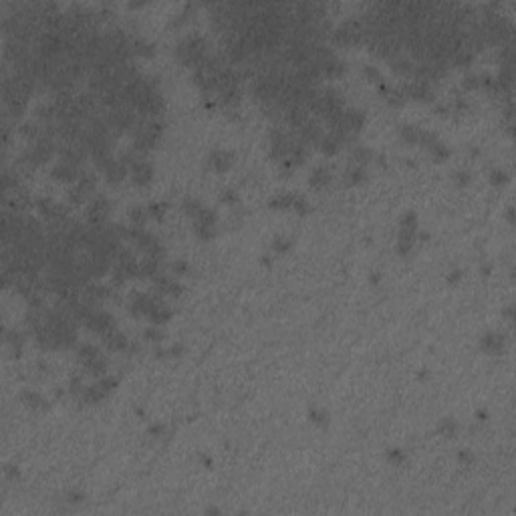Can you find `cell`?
I'll return each instance as SVG.
<instances>
[{
	"label": "cell",
	"mask_w": 516,
	"mask_h": 516,
	"mask_svg": "<svg viewBox=\"0 0 516 516\" xmlns=\"http://www.w3.org/2000/svg\"><path fill=\"white\" fill-rule=\"evenodd\" d=\"M333 38L341 45H353V42H359L363 40V25L361 20H355V18H349L345 20L335 32H333Z\"/></svg>",
	"instance_id": "7a4b0ae2"
},
{
	"label": "cell",
	"mask_w": 516,
	"mask_h": 516,
	"mask_svg": "<svg viewBox=\"0 0 516 516\" xmlns=\"http://www.w3.org/2000/svg\"><path fill=\"white\" fill-rule=\"evenodd\" d=\"M169 317H171V311H169L165 305H161V303H158V305L154 307V311L147 315V319H152L154 322H165Z\"/></svg>",
	"instance_id": "9a60e30c"
},
{
	"label": "cell",
	"mask_w": 516,
	"mask_h": 516,
	"mask_svg": "<svg viewBox=\"0 0 516 516\" xmlns=\"http://www.w3.org/2000/svg\"><path fill=\"white\" fill-rule=\"evenodd\" d=\"M274 248H276L278 252H287V250L290 248V240H285V238H276V240H274Z\"/></svg>",
	"instance_id": "484cf974"
},
{
	"label": "cell",
	"mask_w": 516,
	"mask_h": 516,
	"mask_svg": "<svg viewBox=\"0 0 516 516\" xmlns=\"http://www.w3.org/2000/svg\"><path fill=\"white\" fill-rule=\"evenodd\" d=\"M176 55L180 57V61L184 64L196 69L198 64L208 57V45H206V40L202 36L192 34V36H186L176 47Z\"/></svg>",
	"instance_id": "6da1fadb"
},
{
	"label": "cell",
	"mask_w": 516,
	"mask_h": 516,
	"mask_svg": "<svg viewBox=\"0 0 516 516\" xmlns=\"http://www.w3.org/2000/svg\"><path fill=\"white\" fill-rule=\"evenodd\" d=\"M456 178H458V182H460V184H466V182H468V174H458Z\"/></svg>",
	"instance_id": "1f68e13d"
},
{
	"label": "cell",
	"mask_w": 516,
	"mask_h": 516,
	"mask_svg": "<svg viewBox=\"0 0 516 516\" xmlns=\"http://www.w3.org/2000/svg\"><path fill=\"white\" fill-rule=\"evenodd\" d=\"M294 196H296V194H281V196H276V198L270 200V206L272 208H281V210H290L292 202H294Z\"/></svg>",
	"instance_id": "2e32d148"
},
{
	"label": "cell",
	"mask_w": 516,
	"mask_h": 516,
	"mask_svg": "<svg viewBox=\"0 0 516 516\" xmlns=\"http://www.w3.org/2000/svg\"><path fill=\"white\" fill-rule=\"evenodd\" d=\"M147 216H149V210H145V208H133L131 214H129V218H131V222L135 226H143Z\"/></svg>",
	"instance_id": "ffe728a7"
},
{
	"label": "cell",
	"mask_w": 516,
	"mask_h": 516,
	"mask_svg": "<svg viewBox=\"0 0 516 516\" xmlns=\"http://www.w3.org/2000/svg\"><path fill=\"white\" fill-rule=\"evenodd\" d=\"M502 335H496V333H488L484 339H482V347L488 351V353H498L502 351Z\"/></svg>",
	"instance_id": "8fae6325"
},
{
	"label": "cell",
	"mask_w": 516,
	"mask_h": 516,
	"mask_svg": "<svg viewBox=\"0 0 516 516\" xmlns=\"http://www.w3.org/2000/svg\"><path fill=\"white\" fill-rule=\"evenodd\" d=\"M204 206L198 202V200H194V198H188V200H184V210L190 214L192 218H196L198 214H200V210H202Z\"/></svg>",
	"instance_id": "44dd1931"
},
{
	"label": "cell",
	"mask_w": 516,
	"mask_h": 516,
	"mask_svg": "<svg viewBox=\"0 0 516 516\" xmlns=\"http://www.w3.org/2000/svg\"><path fill=\"white\" fill-rule=\"evenodd\" d=\"M347 178H349V182L351 184H355V182H361L363 178H365V171H363V167L361 165H357V167H353L349 174H347Z\"/></svg>",
	"instance_id": "cb8c5ba5"
},
{
	"label": "cell",
	"mask_w": 516,
	"mask_h": 516,
	"mask_svg": "<svg viewBox=\"0 0 516 516\" xmlns=\"http://www.w3.org/2000/svg\"><path fill=\"white\" fill-rule=\"evenodd\" d=\"M343 141L335 135V133H327V135H322L321 137V141H319V145H321V149L325 154H335L337 149H339V145H341Z\"/></svg>",
	"instance_id": "4fadbf2b"
},
{
	"label": "cell",
	"mask_w": 516,
	"mask_h": 516,
	"mask_svg": "<svg viewBox=\"0 0 516 516\" xmlns=\"http://www.w3.org/2000/svg\"><path fill=\"white\" fill-rule=\"evenodd\" d=\"M429 147H432V152H434L436 160H446V158H448V154H450V152H448V147H446L444 143H440V141H434V143L429 145Z\"/></svg>",
	"instance_id": "603a6c76"
},
{
	"label": "cell",
	"mask_w": 516,
	"mask_h": 516,
	"mask_svg": "<svg viewBox=\"0 0 516 516\" xmlns=\"http://www.w3.org/2000/svg\"><path fill=\"white\" fill-rule=\"evenodd\" d=\"M208 163L216 169V171H226L232 163V154L226 152V149H216V152H212L210 158H208Z\"/></svg>",
	"instance_id": "9c48e42d"
},
{
	"label": "cell",
	"mask_w": 516,
	"mask_h": 516,
	"mask_svg": "<svg viewBox=\"0 0 516 516\" xmlns=\"http://www.w3.org/2000/svg\"><path fill=\"white\" fill-rule=\"evenodd\" d=\"M329 180H331V174H329V169L327 167H317L313 174H311V186L313 188H322V186H327L329 184Z\"/></svg>",
	"instance_id": "7c38bea8"
},
{
	"label": "cell",
	"mask_w": 516,
	"mask_h": 516,
	"mask_svg": "<svg viewBox=\"0 0 516 516\" xmlns=\"http://www.w3.org/2000/svg\"><path fill=\"white\" fill-rule=\"evenodd\" d=\"M23 401H25L27 405H31V407H38L40 403H45V399H42L36 391H25V393H23Z\"/></svg>",
	"instance_id": "7402d4cb"
},
{
	"label": "cell",
	"mask_w": 516,
	"mask_h": 516,
	"mask_svg": "<svg viewBox=\"0 0 516 516\" xmlns=\"http://www.w3.org/2000/svg\"><path fill=\"white\" fill-rule=\"evenodd\" d=\"M351 160H355L357 161V165H363V163H367L369 160H371V152L367 147H361V145H357L353 152H351Z\"/></svg>",
	"instance_id": "ac0fdd59"
},
{
	"label": "cell",
	"mask_w": 516,
	"mask_h": 516,
	"mask_svg": "<svg viewBox=\"0 0 516 516\" xmlns=\"http://www.w3.org/2000/svg\"><path fill=\"white\" fill-rule=\"evenodd\" d=\"M113 322H115V321H113V317H111L109 313H105V311H93L91 317L85 321V327L91 329L93 333L105 335V333H109V331L115 329Z\"/></svg>",
	"instance_id": "5b68a950"
},
{
	"label": "cell",
	"mask_w": 516,
	"mask_h": 516,
	"mask_svg": "<svg viewBox=\"0 0 516 516\" xmlns=\"http://www.w3.org/2000/svg\"><path fill=\"white\" fill-rule=\"evenodd\" d=\"M143 337H147V339H152V341H160L161 339V331H158V329H145V333H143Z\"/></svg>",
	"instance_id": "4316f807"
},
{
	"label": "cell",
	"mask_w": 516,
	"mask_h": 516,
	"mask_svg": "<svg viewBox=\"0 0 516 516\" xmlns=\"http://www.w3.org/2000/svg\"><path fill=\"white\" fill-rule=\"evenodd\" d=\"M506 176L502 174V171H494V184H498V182H504Z\"/></svg>",
	"instance_id": "f546056e"
},
{
	"label": "cell",
	"mask_w": 516,
	"mask_h": 516,
	"mask_svg": "<svg viewBox=\"0 0 516 516\" xmlns=\"http://www.w3.org/2000/svg\"><path fill=\"white\" fill-rule=\"evenodd\" d=\"M389 460L395 462V464H397V462H403V452H401V450H391V452H389Z\"/></svg>",
	"instance_id": "83f0119b"
},
{
	"label": "cell",
	"mask_w": 516,
	"mask_h": 516,
	"mask_svg": "<svg viewBox=\"0 0 516 516\" xmlns=\"http://www.w3.org/2000/svg\"><path fill=\"white\" fill-rule=\"evenodd\" d=\"M109 210H111V204H109V200H107L105 196L93 198L89 208H87V222H89V226H103V224H107Z\"/></svg>",
	"instance_id": "3957f363"
},
{
	"label": "cell",
	"mask_w": 516,
	"mask_h": 516,
	"mask_svg": "<svg viewBox=\"0 0 516 516\" xmlns=\"http://www.w3.org/2000/svg\"><path fill=\"white\" fill-rule=\"evenodd\" d=\"M419 131H421V129H418L414 125H403L401 127V137L405 141H410V143H418L419 141Z\"/></svg>",
	"instance_id": "d6986e66"
},
{
	"label": "cell",
	"mask_w": 516,
	"mask_h": 516,
	"mask_svg": "<svg viewBox=\"0 0 516 516\" xmlns=\"http://www.w3.org/2000/svg\"><path fill=\"white\" fill-rule=\"evenodd\" d=\"M85 367H87L93 375H99V377H103L105 375V371H107V359L103 357V355H97L95 359H91L89 363H85Z\"/></svg>",
	"instance_id": "5bb4252c"
},
{
	"label": "cell",
	"mask_w": 516,
	"mask_h": 516,
	"mask_svg": "<svg viewBox=\"0 0 516 516\" xmlns=\"http://www.w3.org/2000/svg\"><path fill=\"white\" fill-rule=\"evenodd\" d=\"M105 345L109 347L111 351H125L127 349V339L123 333L119 331H109V333H105Z\"/></svg>",
	"instance_id": "30bf717a"
},
{
	"label": "cell",
	"mask_w": 516,
	"mask_h": 516,
	"mask_svg": "<svg viewBox=\"0 0 516 516\" xmlns=\"http://www.w3.org/2000/svg\"><path fill=\"white\" fill-rule=\"evenodd\" d=\"M131 178H133V182L135 184H139V186H145V184H149L152 182V178H154V167H152V163H149L147 160H141V161H137L131 169Z\"/></svg>",
	"instance_id": "52a82bcc"
},
{
	"label": "cell",
	"mask_w": 516,
	"mask_h": 516,
	"mask_svg": "<svg viewBox=\"0 0 516 516\" xmlns=\"http://www.w3.org/2000/svg\"><path fill=\"white\" fill-rule=\"evenodd\" d=\"M83 174V169L77 167V165H71L67 161H59L53 169H51V176L59 182H77L79 176Z\"/></svg>",
	"instance_id": "8992f818"
},
{
	"label": "cell",
	"mask_w": 516,
	"mask_h": 516,
	"mask_svg": "<svg viewBox=\"0 0 516 516\" xmlns=\"http://www.w3.org/2000/svg\"><path fill=\"white\" fill-rule=\"evenodd\" d=\"M174 270H176V272H178V274H184V272H186V270H188V264H186V262H182V260H180V262H176V264H174Z\"/></svg>",
	"instance_id": "f1b7e54d"
},
{
	"label": "cell",
	"mask_w": 516,
	"mask_h": 516,
	"mask_svg": "<svg viewBox=\"0 0 516 516\" xmlns=\"http://www.w3.org/2000/svg\"><path fill=\"white\" fill-rule=\"evenodd\" d=\"M105 174H107V180L109 182H121L125 176H127V171H129V167L119 160V158H111V161L105 165Z\"/></svg>",
	"instance_id": "ba28073f"
},
{
	"label": "cell",
	"mask_w": 516,
	"mask_h": 516,
	"mask_svg": "<svg viewBox=\"0 0 516 516\" xmlns=\"http://www.w3.org/2000/svg\"><path fill=\"white\" fill-rule=\"evenodd\" d=\"M438 429H440V432H444V434H448V436H452V434L456 432V423L452 421V419H444V421L438 425Z\"/></svg>",
	"instance_id": "d4e9b609"
},
{
	"label": "cell",
	"mask_w": 516,
	"mask_h": 516,
	"mask_svg": "<svg viewBox=\"0 0 516 516\" xmlns=\"http://www.w3.org/2000/svg\"><path fill=\"white\" fill-rule=\"evenodd\" d=\"M214 228H216V214L210 208H202L198 216L194 218V230L200 238H212Z\"/></svg>",
	"instance_id": "277c9868"
},
{
	"label": "cell",
	"mask_w": 516,
	"mask_h": 516,
	"mask_svg": "<svg viewBox=\"0 0 516 516\" xmlns=\"http://www.w3.org/2000/svg\"><path fill=\"white\" fill-rule=\"evenodd\" d=\"M163 432V427L161 425H154V427H149V434H161Z\"/></svg>",
	"instance_id": "4dcf8cb0"
},
{
	"label": "cell",
	"mask_w": 516,
	"mask_h": 516,
	"mask_svg": "<svg viewBox=\"0 0 516 516\" xmlns=\"http://www.w3.org/2000/svg\"><path fill=\"white\" fill-rule=\"evenodd\" d=\"M97 355H101V353H99V349L95 345H81L79 347V359L83 361V365L89 363L91 359H95Z\"/></svg>",
	"instance_id": "e0dca14e"
}]
</instances>
